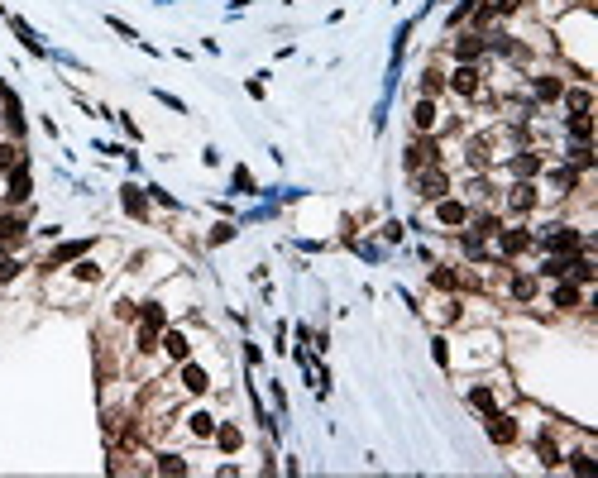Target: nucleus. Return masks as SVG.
I'll list each match as a JSON object with an SVG mask.
<instances>
[{"label": "nucleus", "instance_id": "nucleus-38", "mask_svg": "<svg viewBox=\"0 0 598 478\" xmlns=\"http://www.w3.org/2000/svg\"><path fill=\"white\" fill-rule=\"evenodd\" d=\"M431 354H435V364H450V345H445V340H435Z\"/></svg>", "mask_w": 598, "mask_h": 478}, {"label": "nucleus", "instance_id": "nucleus-12", "mask_svg": "<svg viewBox=\"0 0 598 478\" xmlns=\"http://www.w3.org/2000/svg\"><path fill=\"white\" fill-rule=\"evenodd\" d=\"M182 388H187V392H206V388H211L206 369H201V364H187V359H182Z\"/></svg>", "mask_w": 598, "mask_h": 478}, {"label": "nucleus", "instance_id": "nucleus-22", "mask_svg": "<svg viewBox=\"0 0 598 478\" xmlns=\"http://www.w3.org/2000/svg\"><path fill=\"white\" fill-rule=\"evenodd\" d=\"M570 134L579 139V144H589V134H594V120H589V115H570Z\"/></svg>", "mask_w": 598, "mask_h": 478}, {"label": "nucleus", "instance_id": "nucleus-14", "mask_svg": "<svg viewBox=\"0 0 598 478\" xmlns=\"http://www.w3.org/2000/svg\"><path fill=\"white\" fill-rule=\"evenodd\" d=\"M158 345L168 349V359H177V364H182V359H187V335H182V330H163V340H158Z\"/></svg>", "mask_w": 598, "mask_h": 478}, {"label": "nucleus", "instance_id": "nucleus-19", "mask_svg": "<svg viewBox=\"0 0 598 478\" xmlns=\"http://www.w3.org/2000/svg\"><path fill=\"white\" fill-rule=\"evenodd\" d=\"M139 320H144V325H149V330H163V306H158V301H144V311H139Z\"/></svg>", "mask_w": 598, "mask_h": 478}, {"label": "nucleus", "instance_id": "nucleus-26", "mask_svg": "<svg viewBox=\"0 0 598 478\" xmlns=\"http://www.w3.org/2000/svg\"><path fill=\"white\" fill-rule=\"evenodd\" d=\"M82 249H86V244H62V249H57L53 259H48V268H62V264H67V259H77V254H82Z\"/></svg>", "mask_w": 598, "mask_h": 478}, {"label": "nucleus", "instance_id": "nucleus-6", "mask_svg": "<svg viewBox=\"0 0 598 478\" xmlns=\"http://www.w3.org/2000/svg\"><path fill=\"white\" fill-rule=\"evenodd\" d=\"M484 48H489L484 34H460V39H455V57H460V62H479Z\"/></svg>", "mask_w": 598, "mask_h": 478}, {"label": "nucleus", "instance_id": "nucleus-35", "mask_svg": "<svg viewBox=\"0 0 598 478\" xmlns=\"http://www.w3.org/2000/svg\"><path fill=\"white\" fill-rule=\"evenodd\" d=\"M493 10H498V15H517V10H522V0H493Z\"/></svg>", "mask_w": 598, "mask_h": 478}, {"label": "nucleus", "instance_id": "nucleus-28", "mask_svg": "<svg viewBox=\"0 0 598 478\" xmlns=\"http://www.w3.org/2000/svg\"><path fill=\"white\" fill-rule=\"evenodd\" d=\"M421 91H426V96H440V91H445V77H440V72H426V77H421Z\"/></svg>", "mask_w": 598, "mask_h": 478}, {"label": "nucleus", "instance_id": "nucleus-24", "mask_svg": "<svg viewBox=\"0 0 598 478\" xmlns=\"http://www.w3.org/2000/svg\"><path fill=\"white\" fill-rule=\"evenodd\" d=\"M25 235V220L20 215H0V239H20Z\"/></svg>", "mask_w": 598, "mask_h": 478}, {"label": "nucleus", "instance_id": "nucleus-2", "mask_svg": "<svg viewBox=\"0 0 598 478\" xmlns=\"http://www.w3.org/2000/svg\"><path fill=\"white\" fill-rule=\"evenodd\" d=\"M579 244H584V235H579L574 225H550V230H545V249H550V254H565V259H570V254H579Z\"/></svg>", "mask_w": 598, "mask_h": 478}, {"label": "nucleus", "instance_id": "nucleus-17", "mask_svg": "<svg viewBox=\"0 0 598 478\" xmlns=\"http://www.w3.org/2000/svg\"><path fill=\"white\" fill-rule=\"evenodd\" d=\"M512 172H517V177H536V172H541V158H536V153H517Z\"/></svg>", "mask_w": 598, "mask_h": 478}, {"label": "nucleus", "instance_id": "nucleus-23", "mask_svg": "<svg viewBox=\"0 0 598 478\" xmlns=\"http://www.w3.org/2000/svg\"><path fill=\"white\" fill-rule=\"evenodd\" d=\"M158 474H187V459L182 454H158Z\"/></svg>", "mask_w": 598, "mask_h": 478}, {"label": "nucleus", "instance_id": "nucleus-30", "mask_svg": "<svg viewBox=\"0 0 598 478\" xmlns=\"http://www.w3.org/2000/svg\"><path fill=\"white\" fill-rule=\"evenodd\" d=\"M541 464H550V469L560 464V450H555V440H550V435H541Z\"/></svg>", "mask_w": 598, "mask_h": 478}, {"label": "nucleus", "instance_id": "nucleus-16", "mask_svg": "<svg viewBox=\"0 0 598 478\" xmlns=\"http://www.w3.org/2000/svg\"><path fill=\"white\" fill-rule=\"evenodd\" d=\"M570 259H565V254H550V259L541 264V278H570Z\"/></svg>", "mask_w": 598, "mask_h": 478}, {"label": "nucleus", "instance_id": "nucleus-1", "mask_svg": "<svg viewBox=\"0 0 598 478\" xmlns=\"http://www.w3.org/2000/svg\"><path fill=\"white\" fill-rule=\"evenodd\" d=\"M416 191L426 196V201H440L445 191H450V177H445V168L431 163V168H416Z\"/></svg>", "mask_w": 598, "mask_h": 478}, {"label": "nucleus", "instance_id": "nucleus-27", "mask_svg": "<svg viewBox=\"0 0 598 478\" xmlns=\"http://www.w3.org/2000/svg\"><path fill=\"white\" fill-rule=\"evenodd\" d=\"M216 440H220V450H240V430H235V425H220Z\"/></svg>", "mask_w": 598, "mask_h": 478}, {"label": "nucleus", "instance_id": "nucleus-11", "mask_svg": "<svg viewBox=\"0 0 598 478\" xmlns=\"http://www.w3.org/2000/svg\"><path fill=\"white\" fill-rule=\"evenodd\" d=\"M10 201H29V168L25 163H15L10 168V191H5Z\"/></svg>", "mask_w": 598, "mask_h": 478}, {"label": "nucleus", "instance_id": "nucleus-4", "mask_svg": "<svg viewBox=\"0 0 598 478\" xmlns=\"http://www.w3.org/2000/svg\"><path fill=\"white\" fill-rule=\"evenodd\" d=\"M431 163H440V144H435L431 134H421V139L407 149V168L416 172V168H431Z\"/></svg>", "mask_w": 598, "mask_h": 478}, {"label": "nucleus", "instance_id": "nucleus-15", "mask_svg": "<svg viewBox=\"0 0 598 478\" xmlns=\"http://www.w3.org/2000/svg\"><path fill=\"white\" fill-rule=\"evenodd\" d=\"M531 91H536V101H560L565 81H560V77H536V81H531Z\"/></svg>", "mask_w": 598, "mask_h": 478}, {"label": "nucleus", "instance_id": "nucleus-29", "mask_svg": "<svg viewBox=\"0 0 598 478\" xmlns=\"http://www.w3.org/2000/svg\"><path fill=\"white\" fill-rule=\"evenodd\" d=\"M125 211H130V215H144V211H149V206H144V196H139L135 186H125Z\"/></svg>", "mask_w": 598, "mask_h": 478}, {"label": "nucleus", "instance_id": "nucleus-9", "mask_svg": "<svg viewBox=\"0 0 598 478\" xmlns=\"http://www.w3.org/2000/svg\"><path fill=\"white\" fill-rule=\"evenodd\" d=\"M435 120H440V110H435L431 96H426V101H416V110H412V125H416L421 134H431V130H435Z\"/></svg>", "mask_w": 598, "mask_h": 478}, {"label": "nucleus", "instance_id": "nucleus-34", "mask_svg": "<svg viewBox=\"0 0 598 478\" xmlns=\"http://www.w3.org/2000/svg\"><path fill=\"white\" fill-rule=\"evenodd\" d=\"M77 278H82V282H96V278H101V268H96V264H77Z\"/></svg>", "mask_w": 598, "mask_h": 478}, {"label": "nucleus", "instance_id": "nucleus-10", "mask_svg": "<svg viewBox=\"0 0 598 478\" xmlns=\"http://www.w3.org/2000/svg\"><path fill=\"white\" fill-rule=\"evenodd\" d=\"M526 244H531V235H526V230H503V225H498V249H503L508 259H512V254H522Z\"/></svg>", "mask_w": 598, "mask_h": 478}, {"label": "nucleus", "instance_id": "nucleus-5", "mask_svg": "<svg viewBox=\"0 0 598 478\" xmlns=\"http://www.w3.org/2000/svg\"><path fill=\"white\" fill-rule=\"evenodd\" d=\"M508 206H512L517 215H526L531 206H536V186H531V177H517L512 191H508Z\"/></svg>", "mask_w": 598, "mask_h": 478}, {"label": "nucleus", "instance_id": "nucleus-20", "mask_svg": "<svg viewBox=\"0 0 598 478\" xmlns=\"http://www.w3.org/2000/svg\"><path fill=\"white\" fill-rule=\"evenodd\" d=\"M560 96H565V106H570L574 115H589V106H594V96H589V91H560Z\"/></svg>", "mask_w": 598, "mask_h": 478}, {"label": "nucleus", "instance_id": "nucleus-25", "mask_svg": "<svg viewBox=\"0 0 598 478\" xmlns=\"http://www.w3.org/2000/svg\"><path fill=\"white\" fill-rule=\"evenodd\" d=\"M469 225H474V235H479V239L498 235V215H474V220H469Z\"/></svg>", "mask_w": 598, "mask_h": 478}, {"label": "nucleus", "instance_id": "nucleus-36", "mask_svg": "<svg viewBox=\"0 0 598 478\" xmlns=\"http://www.w3.org/2000/svg\"><path fill=\"white\" fill-rule=\"evenodd\" d=\"M15 273H20V264H15V259H0V282H10Z\"/></svg>", "mask_w": 598, "mask_h": 478}, {"label": "nucleus", "instance_id": "nucleus-13", "mask_svg": "<svg viewBox=\"0 0 598 478\" xmlns=\"http://www.w3.org/2000/svg\"><path fill=\"white\" fill-rule=\"evenodd\" d=\"M187 430L196 435V440H211V435H216V416H211V411H191Z\"/></svg>", "mask_w": 598, "mask_h": 478}, {"label": "nucleus", "instance_id": "nucleus-31", "mask_svg": "<svg viewBox=\"0 0 598 478\" xmlns=\"http://www.w3.org/2000/svg\"><path fill=\"white\" fill-rule=\"evenodd\" d=\"M469 402H474L479 411H493V392H489V388H474V392H469Z\"/></svg>", "mask_w": 598, "mask_h": 478}, {"label": "nucleus", "instance_id": "nucleus-8", "mask_svg": "<svg viewBox=\"0 0 598 478\" xmlns=\"http://www.w3.org/2000/svg\"><path fill=\"white\" fill-rule=\"evenodd\" d=\"M435 220H440V225H464V220H469V211H464L460 201L440 196V201H435Z\"/></svg>", "mask_w": 598, "mask_h": 478}, {"label": "nucleus", "instance_id": "nucleus-21", "mask_svg": "<svg viewBox=\"0 0 598 478\" xmlns=\"http://www.w3.org/2000/svg\"><path fill=\"white\" fill-rule=\"evenodd\" d=\"M508 292H512L517 301H531V296H536V278H522V273H517V278H512V287H508Z\"/></svg>", "mask_w": 598, "mask_h": 478}, {"label": "nucleus", "instance_id": "nucleus-3", "mask_svg": "<svg viewBox=\"0 0 598 478\" xmlns=\"http://www.w3.org/2000/svg\"><path fill=\"white\" fill-rule=\"evenodd\" d=\"M479 77H484V72H479L474 62H460V67L450 72V91H455V96H479V86H484Z\"/></svg>", "mask_w": 598, "mask_h": 478}, {"label": "nucleus", "instance_id": "nucleus-37", "mask_svg": "<svg viewBox=\"0 0 598 478\" xmlns=\"http://www.w3.org/2000/svg\"><path fill=\"white\" fill-rule=\"evenodd\" d=\"M15 163H20V158H15V149H10V144H0V172H5V168H15Z\"/></svg>", "mask_w": 598, "mask_h": 478}, {"label": "nucleus", "instance_id": "nucleus-32", "mask_svg": "<svg viewBox=\"0 0 598 478\" xmlns=\"http://www.w3.org/2000/svg\"><path fill=\"white\" fill-rule=\"evenodd\" d=\"M431 282H435V287H455V282H460V278H455V273H450V268H435V273H431Z\"/></svg>", "mask_w": 598, "mask_h": 478}, {"label": "nucleus", "instance_id": "nucleus-18", "mask_svg": "<svg viewBox=\"0 0 598 478\" xmlns=\"http://www.w3.org/2000/svg\"><path fill=\"white\" fill-rule=\"evenodd\" d=\"M550 301H555V306H579V287H574V282H565V278H560V287H555V292H550Z\"/></svg>", "mask_w": 598, "mask_h": 478}, {"label": "nucleus", "instance_id": "nucleus-7", "mask_svg": "<svg viewBox=\"0 0 598 478\" xmlns=\"http://www.w3.org/2000/svg\"><path fill=\"white\" fill-rule=\"evenodd\" d=\"M489 440L493 445H512L517 440V421L512 416H503V411H493L489 416Z\"/></svg>", "mask_w": 598, "mask_h": 478}, {"label": "nucleus", "instance_id": "nucleus-33", "mask_svg": "<svg viewBox=\"0 0 598 478\" xmlns=\"http://www.w3.org/2000/svg\"><path fill=\"white\" fill-rule=\"evenodd\" d=\"M570 469H574V474H594V459H589V454H574Z\"/></svg>", "mask_w": 598, "mask_h": 478}]
</instances>
